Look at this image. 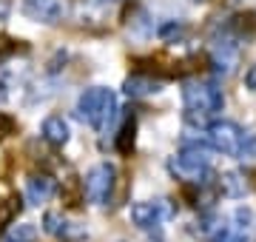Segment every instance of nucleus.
I'll return each mask as SVG.
<instances>
[{
    "label": "nucleus",
    "mask_w": 256,
    "mask_h": 242,
    "mask_svg": "<svg viewBox=\"0 0 256 242\" xmlns=\"http://www.w3.org/2000/svg\"><path fill=\"white\" fill-rule=\"evenodd\" d=\"M245 86L250 88V92H256V63L248 68V74H245Z\"/></svg>",
    "instance_id": "19"
},
{
    "label": "nucleus",
    "mask_w": 256,
    "mask_h": 242,
    "mask_svg": "<svg viewBox=\"0 0 256 242\" xmlns=\"http://www.w3.org/2000/svg\"><path fill=\"white\" fill-rule=\"evenodd\" d=\"M185 117L194 122H205L225 106V94L214 80H185L182 83Z\"/></svg>",
    "instance_id": "1"
},
{
    "label": "nucleus",
    "mask_w": 256,
    "mask_h": 242,
    "mask_svg": "<svg viewBox=\"0 0 256 242\" xmlns=\"http://www.w3.org/2000/svg\"><path fill=\"white\" fill-rule=\"evenodd\" d=\"M14 128H18V122L12 120L9 114L0 112V140H3V137H9V134H14Z\"/></svg>",
    "instance_id": "18"
},
{
    "label": "nucleus",
    "mask_w": 256,
    "mask_h": 242,
    "mask_svg": "<svg viewBox=\"0 0 256 242\" xmlns=\"http://www.w3.org/2000/svg\"><path fill=\"white\" fill-rule=\"evenodd\" d=\"M114 180H117L114 166L97 162V166L86 174V180H82V196L94 205H108L111 191H114Z\"/></svg>",
    "instance_id": "4"
},
{
    "label": "nucleus",
    "mask_w": 256,
    "mask_h": 242,
    "mask_svg": "<svg viewBox=\"0 0 256 242\" xmlns=\"http://www.w3.org/2000/svg\"><path fill=\"white\" fill-rule=\"evenodd\" d=\"M3 100H6V86L0 83V102H3Z\"/></svg>",
    "instance_id": "21"
},
{
    "label": "nucleus",
    "mask_w": 256,
    "mask_h": 242,
    "mask_svg": "<svg viewBox=\"0 0 256 242\" xmlns=\"http://www.w3.org/2000/svg\"><path fill=\"white\" fill-rule=\"evenodd\" d=\"M12 12V0H0V20H6Z\"/></svg>",
    "instance_id": "20"
},
{
    "label": "nucleus",
    "mask_w": 256,
    "mask_h": 242,
    "mask_svg": "<svg viewBox=\"0 0 256 242\" xmlns=\"http://www.w3.org/2000/svg\"><path fill=\"white\" fill-rule=\"evenodd\" d=\"M23 211V202H20L18 196H9V200H0V234L6 231L14 220H18V214Z\"/></svg>",
    "instance_id": "14"
},
{
    "label": "nucleus",
    "mask_w": 256,
    "mask_h": 242,
    "mask_svg": "<svg viewBox=\"0 0 256 242\" xmlns=\"http://www.w3.org/2000/svg\"><path fill=\"white\" fill-rule=\"evenodd\" d=\"M196 3H202V0H196Z\"/></svg>",
    "instance_id": "22"
},
{
    "label": "nucleus",
    "mask_w": 256,
    "mask_h": 242,
    "mask_svg": "<svg viewBox=\"0 0 256 242\" xmlns=\"http://www.w3.org/2000/svg\"><path fill=\"white\" fill-rule=\"evenodd\" d=\"M122 88H126L128 97H148V94H156L162 88V80H156L151 74H131L122 83Z\"/></svg>",
    "instance_id": "11"
},
{
    "label": "nucleus",
    "mask_w": 256,
    "mask_h": 242,
    "mask_svg": "<svg viewBox=\"0 0 256 242\" xmlns=\"http://www.w3.org/2000/svg\"><path fill=\"white\" fill-rule=\"evenodd\" d=\"M171 216H174V205L168 202V200H151V202L131 205V220H134V225L142 228V231H156V228H162Z\"/></svg>",
    "instance_id": "5"
},
{
    "label": "nucleus",
    "mask_w": 256,
    "mask_h": 242,
    "mask_svg": "<svg viewBox=\"0 0 256 242\" xmlns=\"http://www.w3.org/2000/svg\"><path fill=\"white\" fill-rule=\"evenodd\" d=\"M134 140H137V120L134 117H126L122 126H120V134H117V151L122 157H128L134 151Z\"/></svg>",
    "instance_id": "13"
},
{
    "label": "nucleus",
    "mask_w": 256,
    "mask_h": 242,
    "mask_svg": "<svg viewBox=\"0 0 256 242\" xmlns=\"http://www.w3.org/2000/svg\"><path fill=\"white\" fill-rule=\"evenodd\" d=\"M6 242H37V228L34 225H9Z\"/></svg>",
    "instance_id": "15"
},
{
    "label": "nucleus",
    "mask_w": 256,
    "mask_h": 242,
    "mask_svg": "<svg viewBox=\"0 0 256 242\" xmlns=\"http://www.w3.org/2000/svg\"><path fill=\"white\" fill-rule=\"evenodd\" d=\"M168 168L174 177H180L188 186H202L210 174V151L202 142H188L176 157H171Z\"/></svg>",
    "instance_id": "3"
},
{
    "label": "nucleus",
    "mask_w": 256,
    "mask_h": 242,
    "mask_svg": "<svg viewBox=\"0 0 256 242\" xmlns=\"http://www.w3.org/2000/svg\"><path fill=\"white\" fill-rule=\"evenodd\" d=\"M117 114V94L111 88H102V86H94V88H86L77 100V117L82 122H88L94 131H106Z\"/></svg>",
    "instance_id": "2"
},
{
    "label": "nucleus",
    "mask_w": 256,
    "mask_h": 242,
    "mask_svg": "<svg viewBox=\"0 0 256 242\" xmlns=\"http://www.w3.org/2000/svg\"><path fill=\"white\" fill-rule=\"evenodd\" d=\"M188 32H185V26H180V23H165L162 28H160V38H165V40H180V38H185Z\"/></svg>",
    "instance_id": "17"
},
{
    "label": "nucleus",
    "mask_w": 256,
    "mask_h": 242,
    "mask_svg": "<svg viewBox=\"0 0 256 242\" xmlns=\"http://www.w3.org/2000/svg\"><path fill=\"white\" fill-rule=\"evenodd\" d=\"M40 131H43V140H46L48 146H54V148H60V146L68 142V122H66L63 117H57V114L46 117Z\"/></svg>",
    "instance_id": "12"
},
{
    "label": "nucleus",
    "mask_w": 256,
    "mask_h": 242,
    "mask_svg": "<svg viewBox=\"0 0 256 242\" xmlns=\"http://www.w3.org/2000/svg\"><path fill=\"white\" fill-rule=\"evenodd\" d=\"M43 228H46V234H52L54 240L60 242H80L86 240V225L74 222V220H68L66 214H57V211H48L46 216H43Z\"/></svg>",
    "instance_id": "7"
},
{
    "label": "nucleus",
    "mask_w": 256,
    "mask_h": 242,
    "mask_svg": "<svg viewBox=\"0 0 256 242\" xmlns=\"http://www.w3.org/2000/svg\"><path fill=\"white\" fill-rule=\"evenodd\" d=\"M20 12L34 23H57L63 18V0H20Z\"/></svg>",
    "instance_id": "8"
},
{
    "label": "nucleus",
    "mask_w": 256,
    "mask_h": 242,
    "mask_svg": "<svg viewBox=\"0 0 256 242\" xmlns=\"http://www.w3.org/2000/svg\"><path fill=\"white\" fill-rule=\"evenodd\" d=\"M57 194V180L52 174H32L26 180V200L32 205H43Z\"/></svg>",
    "instance_id": "9"
},
{
    "label": "nucleus",
    "mask_w": 256,
    "mask_h": 242,
    "mask_svg": "<svg viewBox=\"0 0 256 242\" xmlns=\"http://www.w3.org/2000/svg\"><path fill=\"white\" fill-rule=\"evenodd\" d=\"M236 157H239V162H242V166L256 168V137H245V140H242V146H239V151H236Z\"/></svg>",
    "instance_id": "16"
},
{
    "label": "nucleus",
    "mask_w": 256,
    "mask_h": 242,
    "mask_svg": "<svg viewBox=\"0 0 256 242\" xmlns=\"http://www.w3.org/2000/svg\"><path fill=\"white\" fill-rule=\"evenodd\" d=\"M250 188L254 186L248 182V177L242 171H225V174L216 177V191L222 196H230V200H239V196L250 194Z\"/></svg>",
    "instance_id": "10"
},
{
    "label": "nucleus",
    "mask_w": 256,
    "mask_h": 242,
    "mask_svg": "<svg viewBox=\"0 0 256 242\" xmlns=\"http://www.w3.org/2000/svg\"><path fill=\"white\" fill-rule=\"evenodd\" d=\"M205 140H208V146L214 151H222V154H234V157H236V151H239V146H242V140H245V134H242V128H239L236 122L216 120V122L208 126Z\"/></svg>",
    "instance_id": "6"
}]
</instances>
